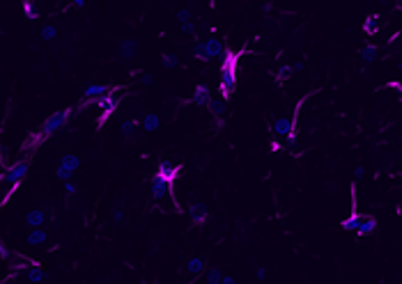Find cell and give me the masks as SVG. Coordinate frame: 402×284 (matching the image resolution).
Returning a JSON list of instances; mask_svg holds the SVG:
<instances>
[{
	"mask_svg": "<svg viewBox=\"0 0 402 284\" xmlns=\"http://www.w3.org/2000/svg\"><path fill=\"white\" fill-rule=\"evenodd\" d=\"M21 12H23V19L26 21H37L39 19V9L33 0H21Z\"/></svg>",
	"mask_w": 402,
	"mask_h": 284,
	"instance_id": "obj_19",
	"label": "cell"
},
{
	"mask_svg": "<svg viewBox=\"0 0 402 284\" xmlns=\"http://www.w3.org/2000/svg\"><path fill=\"white\" fill-rule=\"evenodd\" d=\"M177 19H180V26H182V23H188V21H193V16H191V12H188L186 7H184V9H177Z\"/></svg>",
	"mask_w": 402,
	"mask_h": 284,
	"instance_id": "obj_30",
	"label": "cell"
},
{
	"mask_svg": "<svg viewBox=\"0 0 402 284\" xmlns=\"http://www.w3.org/2000/svg\"><path fill=\"white\" fill-rule=\"evenodd\" d=\"M361 177H363V167H361V165H356V167H354V179L359 181Z\"/></svg>",
	"mask_w": 402,
	"mask_h": 284,
	"instance_id": "obj_40",
	"label": "cell"
},
{
	"mask_svg": "<svg viewBox=\"0 0 402 284\" xmlns=\"http://www.w3.org/2000/svg\"><path fill=\"white\" fill-rule=\"evenodd\" d=\"M113 218H115V220H117V222H122V218H124V209H122V206H117V209H115V213H113Z\"/></svg>",
	"mask_w": 402,
	"mask_h": 284,
	"instance_id": "obj_35",
	"label": "cell"
},
{
	"mask_svg": "<svg viewBox=\"0 0 402 284\" xmlns=\"http://www.w3.org/2000/svg\"><path fill=\"white\" fill-rule=\"evenodd\" d=\"M149 195H152V199H154V202H163V197H166V195H170V199L175 202V209H180L177 197H175V190L159 177V174H156V172L152 174V181H149Z\"/></svg>",
	"mask_w": 402,
	"mask_h": 284,
	"instance_id": "obj_8",
	"label": "cell"
},
{
	"mask_svg": "<svg viewBox=\"0 0 402 284\" xmlns=\"http://www.w3.org/2000/svg\"><path fill=\"white\" fill-rule=\"evenodd\" d=\"M264 275H267V271H264L262 266H260V268H255V278H257V280H264Z\"/></svg>",
	"mask_w": 402,
	"mask_h": 284,
	"instance_id": "obj_38",
	"label": "cell"
},
{
	"mask_svg": "<svg viewBox=\"0 0 402 284\" xmlns=\"http://www.w3.org/2000/svg\"><path fill=\"white\" fill-rule=\"evenodd\" d=\"M28 170H30V158H21L12 165H7L2 170V186H14V184H23Z\"/></svg>",
	"mask_w": 402,
	"mask_h": 284,
	"instance_id": "obj_4",
	"label": "cell"
},
{
	"mask_svg": "<svg viewBox=\"0 0 402 284\" xmlns=\"http://www.w3.org/2000/svg\"><path fill=\"white\" fill-rule=\"evenodd\" d=\"M212 99H214V94H212L209 85H205V83H198V85L193 87V94H191V103H193V106L207 108Z\"/></svg>",
	"mask_w": 402,
	"mask_h": 284,
	"instance_id": "obj_10",
	"label": "cell"
},
{
	"mask_svg": "<svg viewBox=\"0 0 402 284\" xmlns=\"http://www.w3.org/2000/svg\"><path fill=\"white\" fill-rule=\"evenodd\" d=\"M281 149H283V142H281V140H271V142H269V152H271V154L281 152Z\"/></svg>",
	"mask_w": 402,
	"mask_h": 284,
	"instance_id": "obj_33",
	"label": "cell"
},
{
	"mask_svg": "<svg viewBox=\"0 0 402 284\" xmlns=\"http://www.w3.org/2000/svg\"><path fill=\"white\" fill-rule=\"evenodd\" d=\"M184 271H186V275H191V278H200V275H205V271H207L205 259L198 257V254H191V257L184 261Z\"/></svg>",
	"mask_w": 402,
	"mask_h": 284,
	"instance_id": "obj_11",
	"label": "cell"
},
{
	"mask_svg": "<svg viewBox=\"0 0 402 284\" xmlns=\"http://www.w3.org/2000/svg\"><path fill=\"white\" fill-rule=\"evenodd\" d=\"M386 90H396L398 99H400V103H402V83L400 80H389V83H386Z\"/></svg>",
	"mask_w": 402,
	"mask_h": 284,
	"instance_id": "obj_29",
	"label": "cell"
},
{
	"mask_svg": "<svg viewBox=\"0 0 402 284\" xmlns=\"http://www.w3.org/2000/svg\"><path fill=\"white\" fill-rule=\"evenodd\" d=\"M117 90H120V87H113V85H99V83H94V85H87L85 90H83V99H80V103H78V110H80V108H85V106H92L94 101L104 99V96H108V94L117 92Z\"/></svg>",
	"mask_w": 402,
	"mask_h": 284,
	"instance_id": "obj_5",
	"label": "cell"
},
{
	"mask_svg": "<svg viewBox=\"0 0 402 284\" xmlns=\"http://www.w3.org/2000/svg\"><path fill=\"white\" fill-rule=\"evenodd\" d=\"M161 64L166 66V69H175V66L180 64V60H177V55H170V53H163L161 55Z\"/></svg>",
	"mask_w": 402,
	"mask_h": 284,
	"instance_id": "obj_28",
	"label": "cell"
},
{
	"mask_svg": "<svg viewBox=\"0 0 402 284\" xmlns=\"http://www.w3.org/2000/svg\"><path fill=\"white\" fill-rule=\"evenodd\" d=\"M39 34H41V39H44V41H51V39H55V37H58V30H55L53 23H44Z\"/></svg>",
	"mask_w": 402,
	"mask_h": 284,
	"instance_id": "obj_27",
	"label": "cell"
},
{
	"mask_svg": "<svg viewBox=\"0 0 402 284\" xmlns=\"http://www.w3.org/2000/svg\"><path fill=\"white\" fill-rule=\"evenodd\" d=\"M207 110L212 113V117H219V119H221L223 115H225V101H223L221 96H214V99L209 101Z\"/></svg>",
	"mask_w": 402,
	"mask_h": 284,
	"instance_id": "obj_22",
	"label": "cell"
},
{
	"mask_svg": "<svg viewBox=\"0 0 402 284\" xmlns=\"http://www.w3.org/2000/svg\"><path fill=\"white\" fill-rule=\"evenodd\" d=\"M138 126H141V119H138V117L127 119V122H122V126H120V128H122V135H124V138H131V135H134V131L138 128Z\"/></svg>",
	"mask_w": 402,
	"mask_h": 284,
	"instance_id": "obj_25",
	"label": "cell"
},
{
	"mask_svg": "<svg viewBox=\"0 0 402 284\" xmlns=\"http://www.w3.org/2000/svg\"><path fill=\"white\" fill-rule=\"evenodd\" d=\"M117 53H120L122 60L134 58V53H136V39H124V41H120V46H117Z\"/></svg>",
	"mask_w": 402,
	"mask_h": 284,
	"instance_id": "obj_21",
	"label": "cell"
},
{
	"mask_svg": "<svg viewBox=\"0 0 402 284\" xmlns=\"http://www.w3.org/2000/svg\"><path fill=\"white\" fill-rule=\"evenodd\" d=\"M188 218H191V222L193 225H205L209 218V211H207V206L200 204V202H193V204L188 206Z\"/></svg>",
	"mask_w": 402,
	"mask_h": 284,
	"instance_id": "obj_12",
	"label": "cell"
},
{
	"mask_svg": "<svg viewBox=\"0 0 402 284\" xmlns=\"http://www.w3.org/2000/svg\"><path fill=\"white\" fill-rule=\"evenodd\" d=\"M76 190H78V186H76L74 181H69V184H65V195H67V197H72V195H76Z\"/></svg>",
	"mask_w": 402,
	"mask_h": 284,
	"instance_id": "obj_31",
	"label": "cell"
},
{
	"mask_svg": "<svg viewBox=\"0 0 402 284\" xmlns=\"http://www.w3.org/2000/svg\"><path fill=\"white\" fill-rule=\"evenodd\" d=\"M46 238H48V234L44 229H30L26 241H28V245H44Z\"/></svg>",
	"mask_w": 402,
	"mask_h": 284,
	"instance_id": "obj_23",
	"label": "cell"
},
{
	"mask_svg": "<svg viewBox=\"0 0 402 284\" xmlns=\"http://www.w3.org/2000/svg\"><path fill=\"white\" fill-rule=\"evenodd\" d=\"M0 257H2V261H9V259H12V250H9L5 243L0 245Z\"/></svg>",
	"mask_w": 402,
	"mask_h": 284,
	"instance_id": "obj_32",
	"label": "cell"
},
{
	"mask_svg": "<svg viewBox=\"0 0 402 284\" xmlns=\"http://www.w3.org/2000/svg\"><path fill=\"white\" fill-rule=\"evenodd\" d=\"M26 275H28V282H33V284H39L41 280L46 278V273H44V268H41L39 261H30Z\"/></svg>",
	"mask_w": 402,
	"mask_h": 284,
	"instance_id": "obj_16",
	"label": "cell"
},
{
	"mask_svg": "<svg viewBox=\"0 0 402 284\" xmlns=\"http://www.w3.org/2000/svg\"><path fill=\"white\" fill-rule=\"evenodd\" d=\"M225 44H223L219 37H207V39H195L193 44V51H191V58L193 60H200V62H209L214 58H223L225 53Z\"/></svg>",
	"mask_w": 402,
	"mask_h": 284,
	"instance_id": "obj_2",
	"label": "cell"
},
{
	"mask_svg": "<svg viewBox=\"0 0 402 284\" xmlns=\"http://www.w3.org/2000/svg\"><path fill=\"white\" fill-rule=\"evenodd\" d=\"M241 53H244V48H239V51L225 48V53L221 58V64H219V96L223 101H230L232 92L237 90V64H239Z\"/></svg>",
	"mask_w": 402,
	"mask_h": 284,
	"instance_id": "obj_1",
	"label": "cell"
},
{
	"mask_svg": "<svg viewBox=\"0 0 402 284\" xmlns=\"http://www.w3.org/2000/svg\"><path fill=\"white\" fill-rule=\"evenodd\" d=\"M363 32L365 37H375L379 32V14H368L365 21H363Z\"/></svg>",
	"mask_w": 402,
	"mask_h": 284,
	"instance_id": "obj_17",
	"label": "cell"
},
{
	"mask_svg": "<svg viewBox=\"0 0 402 284\" xmlns=\"http://www.w3.org/2000/svg\"><path fill=\"white\" fill-rule=\"evenodd\" d=\"M44 220H46V211H44V209H35V211L26 213V225L30 227V229H41Z\"/></svg>",
	"mask_w": 402,
	"mask_h": 284,
	"instance_id": "obj_15",
	"label": "cell"
},
{
	"mask_svg": "<svg viewBox=\"0 0 402 284\" xmlns=\"http://www.w3.org/2000/svg\"><path fill=\"white\" fill-rule=\"evenodd\" d=\"M205 280H207L209 284H221V280H223L221 268H219V266H212V268H207V271H205Z\"/></svg>",
	"mask_w": 402,
	"mask_h": 284,
	"instance_id": "obj_26",
	"label": "cell"
},
{
	"mask_svg": "<svg viewBox=\"0 0 402 284\" xmlns=\"http://www.w3.org/2000/svg\"><path fill=\"white\" fill-rule=\"evenodd\" d=\"M69 5L74 7V9H83V7H85V0H72Z\"/></svg>",
	"mask_w": 402,
	"mask_h": 284,
	"instance_id": "obj_36",
	"label": "cell"
},
{
	"mask_svg": "<svg viewBox=\"0 0 402 284\" xmlns=\"http://www.w3.org/2000/svg\"><path fill=\"white\" fill-rule=\"evenodd\" d=\"M221 284H237V280H235V278H232V275H223Z\"/></svg>",
	"mask_w": 402,
	"mask_h": 284,
	"instance_id": "obj_39",
	"label": "cell"
},
{
	"mask_svg": "<svg viewBox=\"0 0 402 284\" xmlns=\"http://www.w3.org/2000/svg\"><path fill=\"white\" fill-rule=\"evenodd\" d=\"M78 167H80V158H78V156H76V154H65V156L60 158V163H58L55 177L60 179V181H69V179H72V174H74Z\"/></svg>",
	"mask_w": 402,
	"mask_h": 284,
	"instance_id": "obj_9",
	"label": "cell"
},
{
	"mask_svg": "<svg viewBox=\"0 0 402 284\" xmlns=\"http://www.w3.org/2000/svg\"><path fill=\"white\" fill-rule=\"evenodd\" d=\"M400 34H402V30H396V32H393V34L389 37V44H393V41H396L398 37H400Z\"/></svg>",
	"mask_w": 402,
	"mask_h": 284,
	"instance_id": "obj_41",
	"label": "cell"
},
{
	"mask_svg": "<svg viewBox=\"0 0 402 284\" xmlns=\"http://www.w3.org/2000/svg\"><path fill=\"white\" fill-rule=\"evenodd\" d=\"M377 227H379V222H377L375 216H365V213H363V220H361V225H359V229H356V236L359 238L372 236L377 231Z\"/></svg>",
	"mask_w": 402,
	"mask_h": 284,
	"instance_id": "obj_13",
	"label": "cell"
},
{
	"mask_svg": "<svg viewBox=\"0 0 402 284\" xmlns=\"http://www.w3.org/2000/svg\"><path fill=\"white\" fill-rule=\"evenodd\" d=\"M193 28H195V21H188V23H182V32H193Z\"/></svg>",
	"mask_w": 402,
	"mask_h": 284,
	"instance_id": "obj_34",
	"label": "cell"
},
{
	"mask_svg": "<svg viewBox=\"0 0 402 284\" xmlns=\"http://www.w3.org/2000/svg\"><path fill=\"white\" fill-rule=\"evenodd\" d=\"M141 83H143V85H152V83H154V78H152L149 73H145V76L141 78Z\"/></svg>",
	"mask_w": 402,
	"mask_h": 284,
	"instance_id": "obj_37",
	"label": "cell"
},
{
	"mask_svg": "<svg viewBox=\"0 0 402 284\" xmlns=\"http://www.w3.org/2000/svg\"><path fill=\"white\" fill-rule=\"evenodd\" d=\"M299 69H301V62H294V64H283L281 69L276 71V80H278V83H283V80H290L296 71H299Z\"/></svg>",
	"mask_w": 402,
	"mask_h": 284,
	"instance_id": "obj_18",
	"label": "cell"
},
{
	"mask_svg": "<svg viewBox=\"0 0 402 284\" xmlns=\"http://www.w3.org/2000/svg\"><path fill=\"white\" fill-rule=\"evenodd\" d=\"M349 190H352V213H349L347 218H342L340 222H338V227L356 234V229H359V225H361V220H363V213H359V206H356L359 204V202H356V181L349 186Z\"/></svg>",
	"mask_w": 402,
	"mask_h": 284,
	"instance_id": "obj_6",
	"label": "cell"
},
{
	"mask_svg": "<svg viewBox=\"0 0 402 284\" xmlns=\"http://www.w3.org/2000/svg\"><path fill=\"white\" fill-rule=\"evenodd\" d=\"M74 110H78V108H62V110H55L53 115H48L44 122H41L39 126V131L46 135V138H51V135H55L58 131H62L65 126L69 124V119L74 117Z\"/></svg>",
	"mask_w": 402,
	"mask_h": 284,
	"instance_id": "obj_3",
	"label": "cell"
},
{
	"mask_svg": "<svg viewBox=\"0 0 402 284\" xmlns=\"http://www.w3.org/2000/svg\"><path fill=\"white\" fill-rule=\"evenodd\" d=\"M361 58L365 60V62H375V60L379 58V46H377V44H365V46L361 48Z\"/></svg>",
	"mask_w": 402,
	"mask_h": 284,
	"instance_id": "obj_24",
	"label": "cell"
},
{
	"mask_svg": "<svg viewBox=\"0 0 402 284\" xmlns=\"http://www.w3.org/2000/svg\"><path fill=\"white\" fill-rule=\"evenodd\" d=\"M46 140H48L46 135H44V133L37 128V131H33L26 140H23V152H37V149H39V147L44 145Z\"/></svg>",
	"mask_w": 402,
	"mask_h": 284,
	"instance_id": "obj_14",
	"label": "cell"
},
{
	"mask_svg": "<svg viewBox=\"0 0 402 284\" xmlns=\"http://www.w3.org/2000/svg\"><path fill=\"white\" fill-rule=\"evenodd\" d=\"M159 124H161V119H159V115L156 113H147L145 117L141 119V128L143 131H147V133H154L156 128H159Z\"/></svg>",
	"mask_w": 402,
	"mask_h": 284,
	"instance_id": "obj_20",
	"label": "cell"
},
{
	"mask_svg": "<svg viewBox=\"0 0 402 284\" xmlns=\"http://www.w3.org/2000/svg\"><path fill=\"white\" fill-rule=\"evenodd\" d=\"M94 106H99V119H97V126L101 128L108 119L113 117L115 110H117V106H120V96L113 92V94H108V96H104V99L94 101Z\"/></svg>",
	"mask_w": 402,
	"mask_h": 284,
	"instance_id": "obj_7",
	"label": "cell"
}]
</instances>
